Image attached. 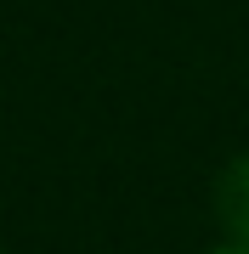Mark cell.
I'll return each instance as SVG.
<instances>
[{
  "label": "cell",
  "mask_w": 249,
  "mask_h": 254,
  "mask_svg": "<svg viewBox=\"0 0 249 254\" xmlns=\"http://www.w3.org/2000/svg\"><path fill=\"white\" fill-rule=\"evenodd\" d=\"M215 220L227 243H249V153L227 158V170L215 175Z\"/></svg>",
  "instance_id": "1"
},
{
  "label": "cell",
  "mask_w": 249,
  "mask_h": 254,
  "mask_svg": "<svg viewBox=\"0 0 249 254\" xmlns=\"http://www.w3.org/2000/svg\"><path fill=\"white\" fill-rule=\"evenodd\" d=\"M210 254H249V243H215Z\"/></svg>",
  "instance_id": "2"
},
{
  "label": "cell",
  "mask_w": 249,
  "mask_h": 254,
  "mask_svg": "<svg viewBox=\"0 0 249 254\" xmlns=\"http://www.w3.org/2000/svg\"><path fill=\"white\" fill-rule=\"evenodd\" d=\"M0 254H6V249H0Z\"/></svg>",
  "instance_id": "3"
}]
</instances>
